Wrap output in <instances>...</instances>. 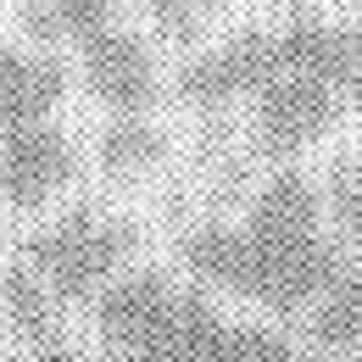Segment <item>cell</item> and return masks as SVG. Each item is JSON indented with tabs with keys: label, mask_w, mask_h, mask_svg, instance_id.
I'll use <instances>...</instances> for the list:
<instances>
[{
	"label": "cell",
	"mask_w": 362,
	"mask_h": 362,
	"mask_svg": "<svg viewBox=\"0 0 362 362\" xmlns=\"http://www.w3.org/2000/svg\"><path fill=\"white\" fill-rule=\"evenodd\" d=\"M168 156V139L156 134L145 117H117L106 134H100V162L106 173H145Z\"/></svg>",
	"instance_id": "obj_11"
},
{
	"label": "cell",
	"mask_w": 362,
	"mask_h": 362,
	"mask_svg": "<svg viewBox=\"0 0 362 362\" xmlns=\"http://www.w3.org/2000/svg\"><path fill=\"white\" fill-rule=\"evenodd\" d=\"M23 28H28V34H34V40H62V28H56V17H50V6L45 0H34V6H23Z\"/></svg>",
	"instance_id": "obj_19"
},
{
	"label": "cell",
	"mask_w": 362,
	"mask_h": 362,
	"mask_svg": "<svg viewBox=\"0 0 362 362\" xmlns=\"http://www.w3.org/2000/svg\"><path fill=\"white\" fill-rule=\"evenodd\" d=\"M184 262L201 273V279H218V284H228V290H245L251 240H245V228H201V234H189Z\"/></svg>",
	"instance_id": "obj_10"
},
{
	"label": "cell",
	"mask_w": 362,
	"mask_h": 362,
	"mask_svg": "<svg viewBox=\"0 0 362 362\" xmlns=\"http://www.w3.org/2000/svg\"><path fill=\"white\" fill-rule=\"evenodd\" d=\"M73 173H78V156H73L67 134L50 129L45 117L0 134V206L34 212V206H45Z\"/></svg>",
	"instance_id": "obj_2"
},
{
	"label": "cell",
	"mask_w": 362,
	"mask_h": 362,
	"mask_svg": "<svg viewBox=\"0 0 362 362\" xmlns=\"http://www.w3.org/2000/svg\"><path fill=\"white\" fill-rule=\"evenodd\" d=\"M84 45V78H90V90L106 100V106H117V112H145L151 100H156V67H151V50L139 45L129 28H100L90 40H78Z\"/></svg>",
	"instance_id": "obj_4"
},
{
	"label": "cell",
	"mask_w": 362,
	"mask_h": 362,
	"mask_svg": "<svg viewBox=\"0 0 362 362\" xmlns=\"http://www.w3.org/2000/svg\"><path fill=\"white\" fill-rule=\"evenodd\" d=\"M334 90L313 78V73H273L262 84V112H257V134L273 156L301 151L307 139H317L334 123Z\"/></svg>",
	"instance_id": "obj_3"
},
{
	"label": "cell",
	"mask_w": 362,
	"mask_h": 362,
	"mask_svg": "<svg viewBox=\"0 0 362 362\" xmlns=\"http://www.w3.org/2000/svg\"><path fill=\"white\" fill-rule=\"evenodd\" d=\"M45 6L56 17V28L73 40H90L100 28H112V17H117V0H45Z\"/></svg>",
	"instance_id": "obj_15"
},
{
	"label": "cell",
	"mask_w": 362,
	"mask_h": 362,
	"mask_svg": "<svg viewBox=\"0 0 362 362\" xmlns=\"http://www.w3.org/2000/svg\"><path fill=\"white\" fill-rule=\"evenodd\" d=\"M112 362H123V357H112Z\"/></svg>",
	"instance_id": "obj_20"
},
{
	"label": "cell",
	"mask_w": 362,
	"mask_h": 362,
	"mask_svg": "<svg viewBox=\"0 0 362 362\" xmlns=\"http://www.w3.org/2000/svg\"><path fill=\"white\" fill-rule=\"evenodd\" d=\"M139 6H151L179 40H189V34H195V11H206V6H218V0H139Z\"/></svg>",
	"instance_id": "obj_17"
},
{
	"label": "cell",
	"mask_w": 362,
	"mask_h": 362,
	"mask_svg": "<svg viewBox=\"0 0 362 362\" xmlns=\"http://www.w3.org/2000/svg\"><path fill=\"white\" fill-rule=\"evenodd\" d=\"M334 212H340V223L362 240V168L357 162H340V168H334Z\"/></svg>",
	"instance_id": "obj_16"
},
{
	"label": "cell",
	"mask_w": 362,
	"mask_h": 362,
	"mask_svg": "<svg viewBox=\"0 0 362 362\" xmlns=\"http://www.w3.org/2000/svg\"><path fill=\"white\" fill-rule=\"evenodd\" d=\"M28 362H78V351L62 329H45V334H28Z\"/></svg>",
	"instance_id": "obj_18"
},
{
	"label": "cell",
	"mask_w": 362,
	"mask_h": 362,
	"mask_svg": "<svg viewBox=\"0 0 362 362\" xmlns=\"http://www.w3.org/2000/svg\"><path fill=\"white\" fill-rule=\"evenodd\" d=\"M245 234H251V245H262V251H290V245L313 240L317 234V195H313V184L301 179V173H279V179L262 189V201H257Z\"/></svg>",
	"instance_id": "obj_8"
},
{
	"label": "cell",
	"mask_w": 362,
	"mask_h": 362,
	"mask_svg": "<svg viewBox=\"0 0 362 362\" xmlns=\"http://www.w3.org/2000/svg\"><path fill=\"white\" fill-rule=\"evenodd\" d=\"M168 307H173V290L162 273H134V279H117L106 296H100V334L112 351H134L145 340L162 334L168 323Z\"/></svg>",
	"instance_id": "obj_6"
},
{
	"label": "cell",
	"mask_w": 362,
	"mask_h": 362,
	"mask_svg": "<svg viewBox=\"0 0 362 362\" xmlns=\"http://www.w3.org/2000/svg\"><path fill=\"white\" fill-rule=\"evenodd\" d=\"M340 279V257H334V245H323V240H301V245H290V251H279L268 262V279H262V290H257V301L273 307V313H296L301 301H313L317 290H329Z\"/></svg>",
	"instance_id": "obj_9"
},
{
	"label": "cell",
	"mask_w": 362,
	"mask_h": 362,
	"mask_svg": "<svg viewBox=\"0 0 362 362\" xmlns=\"http://www.w3.org/2000/svg\"><path fill=\"white\" fill-rule=\"evenodd\" d=\"M67 90V67L62 62H28L23 50L0 45V134L50 117V106Z\"/></svg>",
	"instance_id": "obj_7"
},
{
	"label": "cell",
	"mask_w": 362,
	"mask_h": 362,
	"mask_svg": "<svg viewBox=\"0 0 362 362\" xmlns=\"http://www.w3.org/2000/svg\"><path fill=\"white\" fill-rule=\"evenodd\" d=\"M134 251L129 223H100L90 206L67 212L56 228L28 240V268L50 279L56 301H90L95 290L117 273V262Z\"/></svg>",
	"instance_id": "obj_1"
},
{
	"label": "cell",
	"mask_w": 362,
	"mask_h": 362,
	"mask_svg": "<svg viewBox=\"0 0 362 362\" xmlns=\"http://www.w3.org/2000/svg\"><path fill=\"white\" fill-rule=\"evenodd\" d=\"M195 362H290V346L268 329H223Z\"/></svg>",
	"instance_id": "obj_14"
},
{
	"label": "cell",
	"mask_w": 362,
	"mask_h": 362,
	"mask_svg": "<svg viewBox=\"0 0 362 362\" xmlns=\"http://www.w3.org/2000/svg\"><path fill=\"white\" fill-rule=\"evenodd\" d=\"M273 73H279L273 34H240V40H228L223 50L189 62L179 73V95H189V100H228V95L262 90Z\"/></svg>",
	"instance_id": "obj_5"
},
{
	"label": "cell",
	"mask_w": 362,
	"mask_h": 362,
	"mask_svg": "<svg viewBox=\"0 0 362 362\" xmlns=\"http://www.w3.org/2000/svg\"><path fill=\"white\" fill-rule=\"evenodd\" d=\"M313 334H317V346H357L362 340V268L340 273L329 284V301L313 317Z\"/></svg>",
	"instance_id": "obj_12"
},
{
	"label": "cell",
	"mask_w": 362,
	"mask_h": 362,
	"mask_svg": "<svg viewBox=\"0 0 362 362\" xmlns=\"http://www.w3.org/2000/svg\"><path fill=\"white\" fill-rule=\"evenodd\" d=\"M0 307H6V317L23 334L56 329V301H50V290H40L34 268H6V279H0Z\"/></svg>",
	"instance_id": "obj_13"
}]
</instances>
